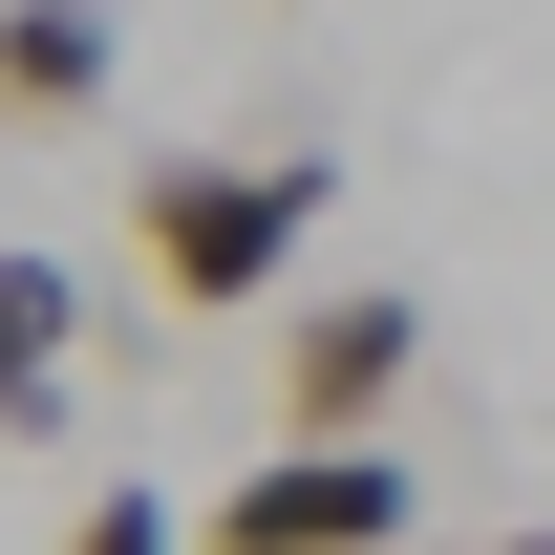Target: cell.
<instances>
[{"label": "cell", "mask_w": 555, "mask_h": 555, "mask_svg": "<svg viewBox=\"0 0 555 555\" xmlns=\"http://www.w3.org/2000/svg\"><path fill=\"white\" fill-rule=\"evenodd\" d=\"M343 214V171L321 150H150L129 171V257L150 299H193V321H257V299H299V235Z\"/></svg>", "instance_id": "6da1fadb"}, {"label": "cell", "mask_w": 555, "mask_h": 555, "mask_svg": "<svg viewBox=\"0 0 555 555\" xmlns=\"http://www.w3.org/2000/svg\"><path fill=\"white\" fill-rule=\"evenodd\" d=\"M406 534H427V491H406L385 427H343V449L278 427L235 491H193V555H406Z\"/></svg>", "instance_id": "7a4b0ae2"}, {"label": "cell", "mask_w": 555, "mask_h": 555, "mask_svg": "<svg viewBox=\"0 0 555 555\" xmlns=\"http://www.w3.org/2000/svg\"><path fill=\"white\" fill-rule=\"evenodd\" d=\"M406 385H427V299H406V278L299 299V343H278V427H321V449H343V427H385Z\"/></svg>", "instance_id": "3957f363"}, {"label": "cell", "mask_w": 555, "mask_h": 555, "mask_svg": "<svg viewBox=\"0 0 555 555\" xmlns=\"http://www.w3.org/2000/svg\"><path fill=\"white\" fill-rule=\"evenodd\" d=\"M129 86V0H0V129H86Z\"/></svg>", "instance_id": "277c9868"}, {"label": "cell", "mask_w": 555, "mask_h": 555, "mask_svg": "<svg viewBox=\"0 0 555 555\" xmlns=\"http://www.w3.org/2000/svg\"><path fill=\"white\" fill-rule=\"evenodd\" d=\"M65 406H86V278L0 257V449H65Z\"/></svg>", "instance_id": "5b68a950"}, {"label": "cell", "mask_w": 555, "mask_h": 555, "mask_svg": "<svg viewBox=\"0 0 555 555\" xmlns=\"http://www.w3.org/2000/svg\"><path fill=\"white\" fill-rule=\"evenodd\" d=\"M65 555H193V513H171V491H86Z\"/></svg>", "instance_id": "8992f818"}, {"label": "cell", "mask_w": 555, "mask_h": 555, "mask_svg": "<svg viewBox=\"0 0 555 555\" xmlns=\"http://www.w3.org/2000/svg\"><path fill=\"white\" fill-rule=\"evenodd\" d=\"M470 555H555V534H470Z\"/></svg>", "instance_id": "52a82bcc"}]
</instances>
